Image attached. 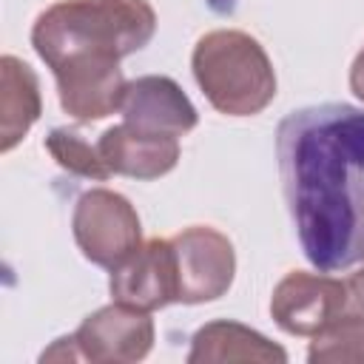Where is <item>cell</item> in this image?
<instances>
[{
    "instance_id": "5b68a950",
    "label": "cell",
    "mask_w": 364,
    "mask_h": 364,
    "mask_svg": "<svg viewBox=\"0 0 364 364\" xmlns=\"http://www.w3.org/2000/svg\"><path fill=\"white\" fill-rule=\"evenodd\" d=\"M176 256V304H205L222 299L236 276V250L225 233L208 225L179 230Z\"/></svg>"
},
{
    "instance_id": "6da1fadb",
    "label": "cell",
    "mask_w": 364,
    "mask_h": 364,
    "mask_svg": "<svg viewBox=\"0 0 364 364\" xmlns=\"http://www.w3.org/2000/svg\"><path fill=\"white\" fill-rule=\"evenodd\" d=\"M276 159L307 262L321 273L364 262V108L290 111L276 128Z\"/></svg>"
},
{
    "instance_id": "30bf717a",
    "label": "cell",
    "mask_w": 364,
    "mask_h": 364,
    "mask_svg": "<svg viewBox=\"0 0 364 364\" xmlns=\"http://www.w3.org/2000/svg\"><path fill=\"white\" fill-rule=\"evenodd\" d=\"M63 111L77 122H97L119 111L128 80L114 60L68 63L51 71Z\"/></svg>"
},
{
    "instance_id": "7a4b0ae2",
    "label": "cell",
    "mask_w": 364,
    "mask_h": 364,
    "mask_svg": "<svg viewBox=\"0 0 364 364\" xmlns=\"http://www.w3.org/2000/svg\"><path fill=\"white\" fill-rule=\"evenodd\" d=\"M156 31L148 0H57L31 26V46L51 68L114 60L145 48Z\"/></svg>"
},
{
    "instance_id": "8fae6325",
    "label": "cell",
    "mask_w": 364,
    "mask_h": 364,
    "mask_svg": "<svg viewBox=\"0 0 364 364\" xmlns=\"http://www.w3.org/2000/svg\"><path fill=\"white\" fill-rule=\"evenodd\" d=\"M97 151L111 173L131 179H159L179 162V136L154 134L131 122H119L100 134Z\"/></svg>"
},
{
    "instance_id": "ba28073f",
    "label": "cell",
    "mask_w": 364,
    "mask_h": 364,
    "mask_svg": "<svg viewBox=\"0 0 364 364\" xmlns=\"http://www.w3.org/2000/svg\"><path fill=\"white\" fill-rule=\"evenodd\" d=\"M111 299L142 313L176 304V256L171 239L142 242L111 270Z\"/></svg>"
},
{
    "instance_id": "52a82bcc",
    "label": "cell",
    "mask_w": 364,
    "mask_h": 364,
    "mask_svg": "<svg viewBox=\"0 0 364 364\" xmlns=\"http://www.w3.org/2000/svg\"><path fill=\"white\" fill-rule=\"evenodd\" d=\"M82 361L94 364H128L139 361L154 347V321L151 313L134 310L128 304L111 301L91 316L71 333Z\"/></svg>"
},
{
    "instance_id": "5bb4252c",
    "label": "cell",
    "mask_w": 364,
    "mask_h": 364,
    "mask_svg": "<svg viewBox=\"0 0 364 364\" xmlns=\"http://www.w3.org/2000/svg\"><path fill=\"white\" fill-rule=\"evenodd\" d=\"M350 279V304L347 310L330 321L321 333L313 336L307 361H341V364H364V279L358 273Z\"/></svg>"
},
{
    "instance_id": "2e32d148",
    "label": "cell",
    "mask_w": 364,
    "mask_h": 364,
    "mask_svg": "<svg viewBox=\"0 0 364 364\" xmlns=\"http://www.w3.org/2000/svg\"><path fill=\"white\" fill-rule=\"evenodd\" d=\"M350 91L364 102V48L355 54V60L350 65Z\"/></svg>"
},
{
    "instance_id": "9c48e42d",
    "label": "cell",
    "mask_w": 364,
    "mask_h": 364,
    "mask_svg": "<svg viewBox=\"0 0 364 364\" xmlns=\"http://www.w3.org/2000/svg\"><path fill=\"white\" fill-rule=\"evenodd\" d=\"M119 114L122 122L168 136H185L199 122V114L188 94L176 85V80L165 74H145L131 80L125 85Z\"/></svg>"
},
{
    "instance_id": "4fadbf2b",
    "label": "cell",
    "mask_w": 364,
    "mask_h": 364,
    "mask_svg": "<svg viewBox=\"0 0 364 364\" xmlns=\"http://www.w3.org/2000/svg\"><path fill=\"white\" fill-rule=\"evenodd\" d=\"M40 80L28 63L14 54L0 60V151L9 154L40 119Z\"/></svg>"
},
{
    "instance_id": "7c38bea8",
    "label": "cell",
    "mask_w": 364,
    "mask_h": 364,
    "mask_svg": "<svg viewBox=\"0 0 364 364\" xmlns=\"http://www.w3.org/2000/svg\"><path fill=\"white\" fill-rule=\"evenodd\" d=\"M225 361H287L284 347L273 344L259 330L239 321H208L202 324L188 350V364H225Z\"/></svg>"
},
{
    "instance_id": "3957f363",
    "label": "cell",
    "mask_w": 364,
    "mask_h": 364,
    "mask_svg": "<svg viewBox=\"0 0 364 364\" xmlns=\"http://www.w3.org/2000/svg\"><path fill=\"white\" fill-rule=\"evenodd\" d=\"M191 68L205 100L225 117H256L276 97L273 63L247 31L216 28L202 34Z\"/></svg>"
},
{
    "instance_id": "9a60e30c",
    "label": "cell",
    "mask_w": 364,
    "mask_h": 364,
    "mask_svg": "<svg viewBox=\"0 0 364 364\" xmlns=\"http://www.w3.org/2000/svg\"><path fill=\"white\" fill-rule=\"evenodd\" d=\"M46 151L51 154V159L74 173V176H82V179H94V182H102L111 176L108 165L102 162L97 145L85 142L77 131L71 128H54L48 136H46Z\"/></svg>"
},
{
    "instance_id": "277c9868",
    "label": "cell",
    "mask_w": 364,
    "mask_h": 364,
    "mask_svg": "<svg viewBox=\"0 0 364 364\" xmlns=\"http://www.w3.org/2000/svg\"><path fill=\"white\" fill-rule=\"evenodd\" d=\"M71 230L80 253L105 270H114L142 245V225L134 205L108 188H91L77 199Z\"/></svg>"
},
{
    "instance_id": "e0dca14e",
    "label": "cell",
    "mask_w": 364,
    "mask_h": 364,
    "mask_svg": "<svg viewBox=\"0 0 364 364\" xmlns=\"http://www.w3.org/2000/svg\"><path fill=\"white\" fill-rule=\"evenodd\" d=\"M208 3H210V9H213V11H219V14L233 11V0H208Z\"/></svg>"
},
{
    "instance_id": "ac0fdd59",
    "label": "cell",
    "mask_w": 364,
    "mask_h": 364,
    "mask_svg": "<svg viewBox=\"0 0 364 364\" xmlns=\"http://www.w3.org/2000/svg\"><path fill=\"white\" fill-rule=\"evenodd\" d=\"M358 276H361V279H364V267H361V270H358Z\"/></svg>"
},
{
    "instance_id": "8992f818",
    "label": "cell",
    "mask_w": 364,
    "mask_h": 364,
    "mask_svg": "<svg viewBox=\"0 0 364 364\" xmlns=\"http://www.w3.org/2000/svg\"><path fill=\"white\" fill-rule=\"evenodd\" d=\"M350 304V279L330 273L290 270L270 296V316L279 330L313 338Z\"/></svg>"
}]
</instances>
